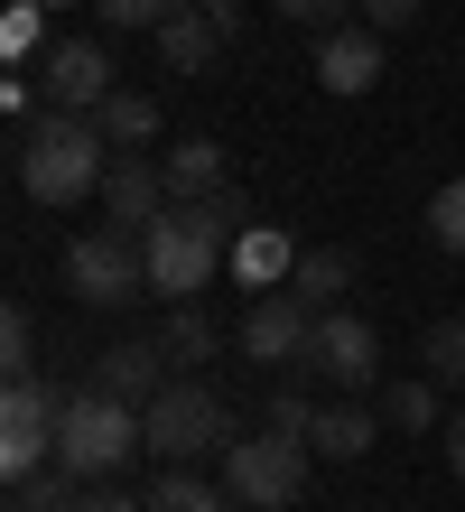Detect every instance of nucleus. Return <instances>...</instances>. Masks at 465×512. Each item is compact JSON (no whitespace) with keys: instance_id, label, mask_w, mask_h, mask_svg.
Returning <instances> with one entry per match:
<instances>
[{"instance_id":"1","label":"nucleus","mask_w":465,"mask_h":512,"mask_svg":"<svg viewBox=\"0 0 465 512\" xmlns=\"http://www.w3.org/2000/svg\"><path fill=\"white\" fill-rule=\"evenodd\" d=\"M19 187L38 196V205H84V196H103V168H112V140L93 112H38V122L19 131Z\"/></svg>"},{"instance_id":"2","label":"nucleus","mask_w":465,"mask_h":512,"mask_svg":"<svg viewBox=\"0 0 465 512\" xmlns=\"http://www.w3.org/2000/svg\"><path fill=\"white\" fill-rule=\"evenodd\" d=\"M131 457H149L140 401H112V391L75 382L66 391V429H56V466H66L75 485H112V475H131Z\"/></svg>"},{"instance_id":"3","label":"nucleus","mask_w":465,"mask_h":512,"mask_svg":"<svg viewBox=\"0 0 465 512\" xmlns=\"http://www.w3.org/2000/svg\"><path fill=\"white\" fill-rule=\"evenodd\" d=\"M140 438H149V457H159V466H196V457H224L242 429H233V410H224V391H214V382L177 373L159 401L140 410Z\"/></svg>"},{"instance_id":"4","label":"nucleus","mask_w":465,"mask_h":512,"mask_svg":"<svg viewBox=\"0 0 465 512\" xmlns=\"http://www.w3.org/2000/svg\"><path fill=\"white\" fill-rule=\"evenodd\" d=\"M140 252H149V298H205L214 289V270H224L233 252L214 243V224H205V205H168L159 224H140Z\"/></svg>"},{"instance_id":"5","label":"nucleus","mask_w":465,"mask_h":512,"mask_svg":"<svg viewBox=\"0 0 465 512\" xmlns=\"http://www.w3.org/2000/svg\"><path fill=\"white\" fill-rule=\"evenodd\" d=\"M214 466H224V494H233L242 512H289V503L307 494L317 447H307V438H279V429H252V438H233Z\"/></svg>"},{"instance_id":"6","label":"nucleus","mask_w":465,"mask_h":512,"mask_svg":"<svg viewBox=\"0 0 465 512\" xmlns=\"http://www.w3.org/2000/svg\"><path fill=\"white\" fill-rule=\"evenodd\" d=\"M66 289L84 298V308H131V298L149 289V252L131 224H84L66 243Z\"/></svg>"},{"instance_id":"7","label":"nucleus","mask_w":465,"mask_h":512,"mask_svg":"<svg viewBox=\"0 0 465 512\" xmlns=\"http://www.w3.org/2000/svg\"><path fill=\"white\" fill-rule=\"evenodd\" d=\"M56 429H66V391H56L47 373H28V382H10L0 391V475H38V466H56Z\"/></svg>"},{"instance_id":"8","label":"nucleus","mask_w":465,"mask_h":512,"mask_svg":"<svg viewBox=\"0 0 465 512\" xmlns=\"http://www.w3.org/2000/svg\"><path fill=\"white\" fill-rule=\"evenodd\" d=\"M307 382H335V391H372L382 382V336H372V317L354 308H317V336H307Z\"/></svg>"},{"instance_id":"9","label":"nucleus","mask_w":465,"mask_h":512,"mask_svg":"<svg viewBox=\"0 0 465 512\" xmlns=\"http://www.w3.org/2000/svg\"><path fill=\"white\" fill-rule=\"evenodd\" d=\"M307 336H317V308H307L298 289H261L252 308H242V326H233V345L252 354L261 373H298L307 364Z\"/></svg>"},{"instance_id":"10","label":"nucleus","mask_w":465,"mask_h":512,"mask_svg":"<svg viewBox=\"0 0 465 512\" xmlns=\"http://www.w3.org/2000/svg\"><path fill=\"white\" fill-rule=\"evenodd\" d=\"M28 75H38L47 112H103V103L121 94V75H112V47H103V38H56Z\"/></svg>"},{"instance_id":"11","label":"nucleus","mask_w":465,"mask_h":512,"mask_svg":"<svg viewBox=\"0 0 465 512\" xmlns=\"http://www.w3.org/2000/svg\"><path fill=\"white\" fill-rule=\"evenodd\" d=\"M168 205H177L168 168H159V159H140V149H112V168H103V215L140 233V224H159Z\"/></svg>"},{"instance_id":"12","label":"nucleus","mask_w":465,"mask_h":512,"mask_svg":"<svg viewBox=\"0 0 465 512\" xmlns=\"http://www.w3.org/2000/svg\"><path fill=\"white\" fill-rule=\"evenodd\" d=\"M93 391H112V401H159V391L177 382V364H168V345L159 336H131V345H103V354H93V373H84Z\"/></svg>"},{"instance_id":"13","label":"nucleus","mask_w":465,"mask_h":512,"mask_svg":"<svg viewBox=\"0 0 465 512\" xmlns=\"http://www.w3.org/2000/svg\"><path fill=\"white\" fill-rule=\"evenodd\" d=\"M317 84L326 94H372V84H382V28H363V19L326 28L317 38Z\"/></svg>"},{"instance_id":"14","label":"nucleus","mask_w":465,"mask_h":512,"mask_svg":"<svg viewBox=\"0 0 465 512\" xmlns=\"http://www.w3.org/2000/svg\"><path fill=\"white\" fill-rule=\"evenodd\" d=\"M233 19H242V10H205V0H196V10H177V19L159 28V56H168V75H205L214 56H224Z\"/></svg>"},{"instance_id":"15","label":"nucleus","mask_w":465,"mask_h":512,"mask_svg":"<svg viewBox=\"0 0 465 512\" xmlns=\"http://www.w3.org/2000/svg\"><path fill=\"white\" fill-rule=\"evenodd\" d=\"M382 429H391V419L372 410L363 391H345V401H326V410H317V438H307V447H317V457H345V466H354V457H372V438H382Z\"/></svg>"},{"instance_id":"16","label":"nucleus","mask_w":465,"mask_h":512,"mask_svg":"<svg viewBox=\"0 0 465 512\" xmlns=\"http://www.w3.org/2000/svg\"><path fill=\"white\" fill-rule=\"evenodd\" d=\"M159 345H168V364H177V373H205L214 354H224V317H214L205 298H177L168 326H159Z\"/></svg>"},{"instance_id":"17","label":"nucleus","mask_w":465,"mask_h":512,"mask_svg":"<svg viewBox=\"0 0 465 512\" xmlns=\"http://www.w3.org/2000/svg\"><path fill=\"white\" fill-rule=\"evenodd\" d=\"M289 270H298V243H289V224H252V233H242V243H233V280L242 289H289Z\"/></svg>"},{"instance_id":"18","label":"nucleus","mask_w":465,"mask_h":512,"mask_svg":"<svg viewBox=\"0 0 465 512\" xmlns=\"http://www.w3.org/2000/svg\"><path fill=\"white\" fill-rule=\"evenodd\" d=\"M382 419H391V429H410V438H428V429H447V382H438V373H410V382H382Z\"/></svg>"},{"instance_id":"19","label":"nucleus","mask_w":465,"mask_h":512,"mask_svg":"<svg viewBox=\"0 0 465 512\" xmlns=\"http://www.w3.org/2000/svg\"><path fill=\"white\" fill-rule=\"evenodd\" d=\"M159 168H168L177 205H196V196H214V187H224V140H205V131H196V140H177Z\"/></svg>"},{"instance_id":"20","label":"nucleus","mask_w":465,"mask_h":512,"mask_svg":"<svg viewBox=\"0 0 465 512\" xmlns=\"http://www.w3.org/2000/svg\"><path fill=\"white\" fill-rule=\"evenodd\" d=\"M289 289L307 298V308H335V298L354 289V252H335V243H317V252H298V270H289Z\"/></svg>"},{"instance_id":"21","label":"nucleus","mask_w":465,"mask_h":512,"mask_svg":"<svg viewBox=\"0 0 465 512\" xmlns=\"http://www.w3.org/2000/svg\"><path fill=\"white\" fill-rule=\"evenodd\" d=\"M149 512H242L224 485H205L196 466H159V485H149Z\"/></svg>"},{"instance_id":"22","label":"nucleus","mask_w":465,"mask_h":512,"mask_svg":"<svg viewBox=\"0 0 465 512\" xmlns=\"http://www.w3.org/2000/svg\"><path fill=\"white\" fill-rule=\"evenodd\" d=\"M93 122H103L112 149H149V140H159V94H131V84H121V94L93 112Z\"/></svg>"},{"instance_id":"23","label":"nucleus","mask_w":465,"mask_h":512,"mask_svg":"<svg viewBox=\"0 0 465 512\" xmlns=\"http://www.w3.org/2000/svg\"><path fill=\"white\" fill-rule=\"evenodd\" d=\"M84 494L93 485H75L66 466H38V475H19V485H10V512H84Z\"/></svg>"},{"instance_id":"24","label":"nucleus","mask_w":465,"mask_h":512,"mask_svg":"<svg viewBox=\"0 0 465 512\" xmlns=\"http://www.w3.org/2000/svg\"><path fill=\"white\" fill-rule=\"evenodd\" d=\"M317 410H326V401H307V373H279L261 429H279V438H317Z\"/></svg>"},{"instance_id":"25","label":"nucleus","mask_w":465,"mask_h":512,"mask_svg":"<svg viewBox=\"0 0 465 512\" xmlns=\"http://www.w3.org/2000/svg\"><path fill=\"white\" fill-rule=\"evenodd\" d=\"M419 373H438L447 391H465V317H438L419 336Z\"/></svg>"},{"instance_id":"26","label":"nucleus","mask_w":465,"mask_h":512,"mask_svg":"<svg viewBox=\"0 0 465 512\" xmlns=\"http://www.w3.org/2000/svg\"><path fill=\"white\" fill-rule=\"evenodd\" d=\"M196 205H205V224H214V243H224V252H233V243H242V233H252V224H261V205H252V196H242V187H233V177H224V187H214V196H196Z\"/></svg>"},{"instance_id":"27","label":"nucleus","mask_w":465,"mask_h":512,"mask_svg":"<svg viewBox=\"0 0 465 512\" xmlns=\"http://www.w3.org/2000/svg\"><path fill=\"white\" fill-rule=\"evenodd\" d=\"M93 19L103 28H149V38H159V28L177 19V10H196V0H84Z\"/></svg>"},{"instance_id":"28","label":"nucleus","mask_w":465,"mask_h":512,"mask_svg":"<svg viewBox=\"0 0 465 512\" xmlns=\"http://www.w3.org/2000/svg\"><path fill=\"white\" fill-rule=\"evenodd\" d=\"M428 243L465 261V177H447V187L428 196Z\"/></svg>"},{"instance_id":"29","label":"nucleus","mask_w":465,"mask_h":512,"mask_svg":"<svg viewBox=\"0 0 465 512\" xmlns=\"http://www.w3.org/2000/svg\"><path fill=\"white\" fill-rule=\"evenodd\" d=\"M0 373H10V382H28V373H38V317H28V308H10V317H0Z\"/></svg>"},{"instance_id":"30","label":"nucleus","mask_w":465,"mask_h":512,"mask_svg":"<svg viewBox=\"0 0 465 512\" xmlns=\"http://www.w3.org/2000/svg\"><path fill=\"white\" fill-rule=\"evenodd\" d=\"M38 28H47V10H38V0H10V10H0V47H10L19 66H28V56H38Z\"/></svg>"},{"instance_id":"31","label":"nucleus","mask_w":465,"mask_h":512,"mask_svg":"<svg viewBox=\"0 0 465 512\" xmlns=\"http://www.w3.org/2000/svg\"><path fill=\"white\" fill-rule=\"evenodd\" d=\"M363 10V0H279V19H298V28H317V38H326V28H345Z\"/></svg>"},{"instance_id":"32","label":"nucleus","mask_w":465,"mask_h":512,"mask_svg":"<svg viewBox=\"0 0 465 512\" xmlns=\"http://www.w3.org/2000/svg\"><path fill=\"white\" fill-rule=\"evenodd\" d=\"M363 28H382V38H400V28H410L419 19V0H363V10H354Z\"/></svg>"},{"instance_id":"33","label":"nucleus","mask_w":465,"mask_h":512,"mask_svg":"<svg viewBox=\"0 0 465 512\" xmlns=\"http://www.w3.org/2000/svg\"><path fill=\"white\" fill-rule=\"evenodd\" d=\"M84 512H149V494H121V485H93Z\"/></svg>"},{"instance_id":"34","label":"nucleus","mask_w":465,"mask_h":512,"mask_svg":"<svg viewBox=\"0 0 465 512\" xmlns=\"http://www.w3.org/2000/svg\"><path fill=\"white\" fill-rule=\"evenodd\" d=\"M447 466H456V475H465V410H456V419H447Z\"/></svg>"},{"instance_id":"35","label":"nucleus","mask_w":465,"mask_h":512,"mask_svg":"<svg viewBox=\"0 0 465 512\" xmlns=\"http://www.w3.org/2000/svg\"><path fill=\"white\" fill-rule=\"evenodd\" d=\"M205 10H242V0H205Z\"/></svg>"},{"instance_id":"36","label":"nucleus","mask_w":465,"mask_h":512,"mask_svg":"<svg viewBox=\"0 0 465 512\" xmlns=\"http://www.w3.org/2000/svg\"><path fill=\"white\" fill-rule=\"evenodd\" d=\"M38 10H66V0H38Z\"/></svg>"}]
</instances>
